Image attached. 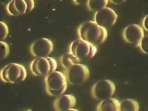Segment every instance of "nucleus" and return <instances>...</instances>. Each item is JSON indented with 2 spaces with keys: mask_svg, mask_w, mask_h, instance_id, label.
<instances>
[{
  "mask_svg": "<svg viewBox=\"0 0 148 111\" xmlns=\"http://www.w3.org/2000/svg\"><path fill=\"white\" fill-rule=\"evenodd\" d=\"M78 34L79 38L95 46L105 41L108 37V32L95 21H88L79 27Z\"/></svg>",
  "mask_w": 148,
  "mask_h": 111,
  "instance_id": "1",
  "label": "nucleus"
},
{
  "mask_svg": "<svg viewBox=\"0 0 148 111\" xmlns=\"http://www.w3.org/2000/svg\"><path fill=\"white\" fill-rule=\"evenodd\" d=\"M45 84L47 94L53 97H59L63 95L68 86L64 75L58 71L45 76Z\"/></svg>",
  "mask_w": 148,
  "mask_h": 111,
  "instance_id": "2",
  "label": "nucleus"
},
{
  "mask_svg": "<svg viewBox=\"0 0 148 111\" xmlns=\"http://www.w3.org/2000/svg\"><path fill=\"white\" fill-rule=\"evenodd\" d=\"M27 77V72L25 67L20 64L10 63L5 66L1 72V78L7 83H20Z\"/></svg>",
  "mask_w": 148,
  "mask_h": 111,
  "instance_id": "3",
  "label": "nucleus"
},
{
  "mask_svg": "<svg viewBox=\"0 0 148 111\" xmlns=\"http://www.w3.org/2000/svg\"><path fill=\"white\" fill-rule=\"evenodd\" d=\"M57 62L50 57L36 58L30 64V70L34 75L46 76L57 69Z\"/></svg>",
  "mask_w": 148,
  "mask_h": 111,
  "instance_id": "4",
  "label": "nucleus"
},
{
  "mask_svg": "<svg viewBox=\"0 0 148 111\" xmlns=\"http://www.w3.org/2000/svg\"><path fill=\"white\" fill-rule=\"evenodd\" d=\"M64 75L69 84L80 85L88 79L90 73L87 66L77 64L66 69Z\"/></svg>",
  "mask_w": 148,
  "mask_h": 111,
  "instance_id": "5",
  "label": "nucleus"
},
{
  "mask_svg": "<svg viewBox=\"0 0 148 111\" xmlns=\"http://www.w3.org/2000/svg\"><path fill=\"white\" fill-rule=\"evenodd\" d=\"M70 52L81 60L90 59L96 54V46L79 38L72 42L69 48Z\"/></svg>",
  "mask_w": 148,
  "mask_h": 111,
  "instance_id": "6",
  "label": "nucleus"
},
{
  "mask_svg": "<svg viewBox=\"0 0 148 111\" xmlns=\"http://www.w3.org/2000/svg\"><path fill=\"white\" fill-rule=\"evenodd\" d=\"M115 91V85L112 81L102 80L93 85L91 89V95L94 99L102 101L111 98Z\"/></svg>",
  "mask_w": 148,
  "mask_h": 111,
  "instance_id": "7",
  "label": "nucleus"
},
{
  "mask_svg": "<svg viewBox=\"0 0 148 111\" xmlns=\"http://www.w3.org/2000/svg\"><path fill=\"white\" fill-rule=\"evenodd\" d=\"M54 45L48 38H42L37 39L31 45L30 53L36 58H47L53 51Z\"/></svg>",
  "mask_w": 148,
  "mask_h": 111,
  "instance_id": "8",
  "label": "nucleus"
},
{
  "mask_svg": "<svg viewBox=\"0 0 148 111\" xmlns=\"http://www.w3.org/2000/svg\"><path fill=\"white\" fill-rule=\"evenodd\" d=\"M118 18L115 12L113 9L106 7L101 10L97 12L94 16V21L104 28L112 27L115 23Z\"/></svg>",
  "mask_w": 148,
  "mask_h": 111,
  "instance_id": "9",
  "label": "nucleus"
},
{
  "mask_svg": "<svg viewBox=\"0 0 148 111\" xmlns=\"http://www.w3.org/2000/svg\"><path fill=\"white\" fill-rule=\"evenodd\" d=\"M35 6L32 0H13L7 5V11L13 16H18L32 10Z\"/></svg>",
  "mask_w": 148,
  "mask_h": 111,
  "instance_id": "10",
  "label": "nucleus"
},
{
  "mask_svg": "<svg viewBox=\"0 0 148 111\" xmlns=\"http://www.w3.org/2000/svg\"><path fill=\"white\" fill-rule=\"evenodd\" d=\"M124 39L128 43L138 45L145 36L143 28L136 24L130 25L125 28L123 31Z\"/></svg>",
  "mask_w": 148,
  "mask_h": 111,
  "instance_id": "11",
  "label": "nucleus"
},
{
  "mask_svg": "<svg viewBox=\"0 0 148 111\" xmlns=\"http://www.w3.org/2000/svg\"><path fill=\"white\" fill-rule=\"evenodd\" d=\"M76 103V99L73 95H62L55 99L53 106L56 111H66L74 108Z\"/></svg>",
  "mask_w": 148,
  "mask_h": 111,
  "instance_id": "12",
  "label": "nucleus"
},
{
  "mask_svg": "<svg viewBox=\"0 0 148 111\" xmlns=\"http://www.w3.org/2000/svg\"><path fill=\"white\" fill-rule=\"evenodd\" d=\"M120 102L114 98L101 101L97 106L96 111H119Z\"/></svg>",
  "mask_w": 148,
  "mask_h": 111,
  "instance_id": "13",
  "label": "nucleus"
},
{
  "mask_svg": "<svg viewBox=\"0 0 148 111\" xmlns=\"http://www.w3.org/2000/svg\"><path fill=\"white\" fill-rule=\"evenodd\" d=\"M60 64L65 69L75 64H80L81 61L71 52H68L62 56L60 58Z\"/></svg>",
  "mask_w": 148,
  "mask_h": 111,
  "instance_id": "14",
  "label": "nucleus"
},
{
  "mask_svg": "<svg viewBox=\"0 0 148 111\" xmlns=\"http://www.w3.org/2000/svg\"><path fill=\"white\" fill-rule=\"evenodd\" d=\"M139 110L138 103L135 99H127L120 102L119 111H139Z\"/></svg>",
  "mask_w": 148,
  "mask_h": 111,
  "instance_id": "15",
  "label": "nucleus"
},
{
  "mask_svg": "<svg viewBox=\"0 0 148 111\" xmlns=\"http://www.w3.org/2000/svg\"><path fill=\"white\" fill-rule=\"evenodd\" d=\"M108 2L107 0H89L87 1V8L90 11L97 12L106 8Z\"/></svg>",
  "mask_w": 148,
  "mask_h": 111,
  "instance_id": "16",
  "label": "nucleus"
},
{
  "mask_svg": "<svg viewBox=\"0 0 148 111\" xmlns=\"http://www.w3.org/2000/svg\"><path fill=\"white\" fill-rule=\"evenodd\" d=\"M0 47H1V53H0V58L1 60L7 58L9 55V47L8 44L4 41L0 42Z\"/></svg>",
  "mask_w": 148,
  "mask_h": 111,
  "instance_id": "17",
  "label": "nucleus"
},
{
  "mask_svg": "<svg viewBox=\"0 0 148 111\" xmlns=\"http://www.w3.org/2000/svg\"><path fill=\"white\" fill-rule=\"evenodd\" d=\"M8 34V28L4 22H0V38L1 41L4 40Z\"/></svg>",
  "mask_w": 148,
  "mask_h": 111,
  "instance_id": "18",
  "label": "nucleus"
},
{
  "mask_svg": "<svg viewBox=\"0 0 148 111\" xmlns=\"http://www.w3.org/2000/svg\"><path fill=\"white\" fill-rule=\"evenodd\" d=\"M140 47L141 50L145 54H148V34L143 36L140 41Z\"/></svg>",
  "mask_w": 148,
  "mask_h": 111,
  "instance_id": "19",
  "label": "nucleus"
},
{
  "mask_svg": "<svg viewBox=\"0 0 148 111\" xmlns=\"http://www.w3.org/2000/svg\"><path fill=\"white\" fill-rule=\"evenodd\" d=\"M143 25L145 29L148 31V14L145 16L143 21Z\"/></svg>",
  "mask_w": 148,
  "mask_h": 111,
  "instance_id": "20",
  "label": "nucleus"
},
{
  "mask_svg": "<svg viewBox=\"0 0 148 111\" xmlns=\"http://www.w3.org/2000/svg\"><path fill=\"white\" fill-rule=\"evenodd\" d=\"M66 111H79V110H77V109H69V110H67Z\"/></svg>",
  "mask_w": 148,
  "mask_h": 111,
  "instance_id": "21",
  "label": "nucleus"
}]
</instances>
